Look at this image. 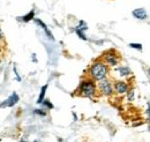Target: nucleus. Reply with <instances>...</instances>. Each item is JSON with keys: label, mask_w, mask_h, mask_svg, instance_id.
<instances>
[{"label": "nucleus", "mask_w": 150, "mask_h": 142, "mask_svg": "<svg viewBox=\"0 0 150 142\" xmlns=\"http://www.w3.org/2000/svg\"><path fill=\"white\" fill-rule=\"evenodd\" d=\"M109 74H110V67L100 58L94 60L87 72L88 77L93 79L95 82H99L104 79H108Z\"/></svg>", "instance_id": "f257e3e1"}, {"label": "nucleus", "mask_w": 150, "mask_h": 142, "mask_svg": "<svg viewBox=\"0 0 150 142\" xmlns=\"http://www.w3.org/2000/svg\"><path fill=\"white\" fill-rule=\"evenodd\" d=\"M77 96L84 97V98H94L97 95V82H95L93 79L90 77H84L80 81L79 87L75 90Z\"/></svg>", "instance_id": "f03ea898"}, {"label": "nucleus", "mask_w": 150, "mask_h": 142, "mask_svg": "<svg viewBox=\"0 0 150 142\" xmlns=\"http://www.w3.org/2000/svg\"><path fill=\"white\" fill-rule=\"evenodd\" d=\"M100 59L109 66V67H117L120 61H121V55L120 53L115 50V49H109L106 51H104L102 55H100Z\"/></svg>", "instance_id": "7ed1b4c3"}, {"label": "nucleus", "mask_w": 150, "mask_h": 142, "mask_svg": "<svg viewBox=\"0 0 150 142\" xmlns=\"http://www.w3.org/2000/svg\"><path fill=\"white\" fill-rule=\"evenodd\" d=\"M97 90L99 95L104 97H111L114 94V88H113V82L109 79H104L99 82H97Z\"/></svg>", "instance_id": "20e7f679"}, {"label": "nucleus", "mask_w": 150, "mask_h": 142, "mask_svg": "<svg viewBox=\"0 0 150 142\" xmlns=\"http://www.w3.org/2000/svg\"><path fill=\"white\" fill-rule=\"evenodd\" d=\"M132 87V84L128 81H124V80H115L113 82V88H114V94L122 96L126 95L127 91L129 90V88Z\"/></svg>", "instance_id": "39448f33"}, {"label": "nucleus", "mask_w": 150, "mask_h": 142, "mask_svg": "<svg viewBox=\"0 0 150 142\" xmlns=\"http://www.w3.org/2000/svg\"><path fill=\"white\" fill-rule=\"evenodd\" d=\"M87 30H88V24L83 20H80L79 23H77V26L74 28L75 34L77 35V37H80L82 40H88V37L86 35V31Z\"/></svg>", "instance_id": "423d86ee"}, {"label": "nucleus", "mask_w": 150, "mask_h": 142, "mask_svg": "<svg viewBox=\"0 0 150 142\" xmlns=\"http://www.w3.org/2000/svg\"><path fill=\"white\" fill-rule=\"evenodd\" d=\"M19 102L20 96L16 92H13V94H11V96L7 99H5L2 103H0V107H15Z\"/></svg>", "instance_id": "0eeeda50"}, {"label": "nucleus", "mask_w": 150, "mask_h": 142, "mask_svg": "<svg viewBox=\"0 0 150 142\" xmlns=\"http://www.w3.org/2000/svg\"><path fill=\"white\" fill-rule=\"evenodd\" d=\"M132 15L136 18V20L143 21V20H147V18H148V12H147L144 8H142V7H139V8L133 9Z\"/></svg>", "instance_id": "6e6552de"}, {"label": "nucleus", "mask_w": 150, "mask_h": 142, "mask_svg": "<svg viewBox=\"0 0 150 142\" xmlns=\"http://www.w3.org/2000/svg\"><path fill=\"white\" fill-rule=\"evenodd\" d=\"M34 22L37 24L38 27H40V28L43 29V31L45 33V35L47 36V38H49V39H51V40H54V37H53V35H52V33L50 31V29L47 28V26H46V24H45V23H44V22H43L40 18H34Z\"/></svg>", "instance_id": "1a4fd4ad"}, {"label": "nucleus", "mask_w": 150, "mask_h": 142, "mask_svg": "<svg viewBox=\"0 0 150 142\" xmlns=\"http://www.w3.org/2000/svg\"><path fill=\"white\" fill-rule=\"evenodd\" d=\"M115 72H118L119 75L121 77H125V79L132 76V70L128 66H126V65H124V66H117L115 67Z\"/></svg>", "instance_id": "9d476101"}, {"label": "nucleus", "mask_w": 150, "mask_h": 142, "mask_svg": "<svg viewBox=\"0 0 150 142\" xmlns=\"http://www.w3.org/2000/svg\"><path fill=\"white\" fill-rule=\"evenodd\" d=\"M18 18V21L20 22H24V23H28V22H30V21H34V18H35V9H31V11H29L27 14H24V15H22V16H19Z\"/></svg>", "instance_id": "9b49d317"}, {"label": "nucleus", "mask_w": 150, "mask_h": 142, "mask_svg": "<svg viewBox=\"0 0 150 142\" xmlns=\"http://www.w3.org/2000/svg\"><path fill=\"white\" fill-rule=\"evenodd\" d=\"M47 88H49V86L47 84H44L42 88H40V91H39V96H38L37 98V104H42L43 103V101L45 99V95H46V91H47Z\"/></svg>", "instance_id": "f8f14e48"}, {"label": "nucleus", "mask_w": 150, "mask_h": 142, "mask_svg": "<svg viewBox=\"0 0 150 142\" xmlns=\"http://www.w3.org/2000/svg\"><path fill=\"white\" fill-rule=\"evenodd\" d=\"M126 98H127L128 102H133V101L135 99V89H134L133 86H132L131 88H129V90L127 91V94H126Z\"/></svg>", "instance_id": "ddd939ff"}, {"label": "nucleus", "mask_w": 150, "mask_h": 142, "mask_svg": "<svg viewBox=\"0 0 150 142\" xmlns=\"http://www.w3.org/2000/svg\"><path fill=\"white\" fill-rule=\"evenodd\" d=\"M40 105H43V107H44V109H46V110H52V109L54 107L53 103H52L50 99H44V101H43V103H42Z\"/></svg>", "instance_id": "4468645a"}, {"label": "nucleus", "mask_w": 150, "mask_h": 142, "mask_svg": "<svg viewBox=\"0 0 150 142\" xmlns=\"http://www.w3.org/2000/svg\"><path fill=\"white\" fill-rule=\"evenodd\" d=\"M34 113H35L36 116H39V117H46V116H47L46 109H35V110H34Z\"/></svg>", "instance_id": "2eb2a0df"}, {"label": "nucleus", "mask_w": 150, "mask_h": 142, "mask_svg": "<svg viewBox=\"0 0 150 142\" xmlns=\"http://www.w3.org/2000/svg\"><path fill=\"white\" fill-rule=\"evenodd\" d=\"M129 48L137 50V51H142L143 50V45L141 43H129Z\"/></svg>", "instance_id": "dca6fc26"}, {"label": "nucleus", "mask_w": 150, "mask_h": 142, "mask_svg": "<svg viewBox=\"0 0 150 142\" xmlns=\"http://www.w3.org/2000/svg\"><path fill=\"white\" fill-rule=\"evenodd\" d=\"M146 113H147V118H148V128H149L150 131V103L147 104V111H146Z\"/></svg>", "instance_id": "f3484780"}, {"label": "nucleus", "mask_w": 150, "mask_h": 142, "mask_svg": "<svg viewBox=\"0 0 150 142\" xmlns=\"http://www.w3.org/2000/svg\"><path fill=\"white\" fill-rule=\"evenodd\" d=\"M13 71H14V74H15L16 81H18V82H21V81H22V77L20 76V74H19V72H18V68H16V66H14V67H13Z\"/></svg>", "instance_id": "a211bd4d"}, {"label": "nucleus", "mask_w": 150, "mask_h": 142, "mask_svg": "<svg viewBox=\"0 0 150 142\" xmlns=\"http://www.w3.org/2000/svg\"><path fill=\"white\" fill-rule=\"evenodd\" d=\"M31 60L34 62H37V58H36V53H33L31 54Z\"/></svg>", "instance_id": "6ab92c4d"}, {"label": "nucleus", "mask_w": 150, "mask_h": 142, "mask_svg": "<svg viewBox=\"0 0 150 142\" xmlns=\"http://www.w3.org/2000/svg\"><path fill=\"white\" fill-rule=\"evenodd\" d=\"M4 40V34H2V29L0 28V43Z\"/></svg>", "instance_id": "aec40b11"}, {"label": "nucleus", "mask_w": 150, "mask_h": 142, "mask_svg": "<svg viewBox=\"0 0 150 142\" xmlns=\"http://www.w3.org/2000/svg\"><path fill=\"white\" fill-rule=\"evenodd\" d=\"M146 70H147V73H148L147 75H148V76L150 77V68H149V67H146Z\"/></svg>", "instance_id": "412c9836"}, {"label": "nucleus", "mask_w": 150, "mask_h": 142, "mask_svg": "<svg viewBox=\"0 0 150 142\" xmlns=\"http://www.w3.org/2000/svg\"><path fill=\"white\" fill-rule=\"evenodd\" d=\"M20 142H27V141H25V140H21Z\"/></svg>", "instance_id": "4be33fe9"}, {"label": "nucleus", "mask_w": 150, "mask_h": 142, "mask_svg": "<svg viewBox=\"0 0 150 142\" xmlns=\"http://www.w3.org/2000/svg\"><path fill=\"white\" fill-rule=\"evenodd\" d=\"M34 142H38V141H34Z\"/></svg>", "instance_id": "5701e85b"}, {"label": "nucleus", "mask_w": 150, "mask_h": 142, "mask_svg": "<svg viewBox=\"0 0 150 142\" xmlns=\"http://www.w3.org/2000/svg\"><path fill=\"white\" fill-rule=\"evenodd\" d=\"M0 51H1V49H0Z\"/></svg>", "instance_id": "b1692460"}]
</instances>
